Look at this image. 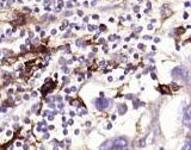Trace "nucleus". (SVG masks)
<instances>
[{
  "label": "nucleus",
  "instance_id": "nucleus-34",
  "mask_svg": "<svg viewBox=\"0 0 191 150\" xmlns=\"http://www.w3.org/2000/svg\"><path fill=\"white\" fill-rule=\"evenodd\" d=\"M56 34V30H52V35H55Z\"/></svg>",
  "mask_w": 191,
  "mask_h": 150
},
{
  "label": "nucleus",
  "instance_id": "nucleus-19",
  "mask_svg": "<svg viewBox=\"0 0 191 150\" xmlns=\"http://www.w3.org/2000/svg\"><path fill=\"white\" fill-rule=\"evenodd\" d=\"M36 110H37V104L35 105V106H32V111H36Z\"/></svg>",
  "mask_w": 191,
  "mask_h": 150
},
{
  "label": "nucleus",
  "instance_id": "nucleus-10",
  "mask_svg": "<svg viewBox=\"0 0 191 150\" xmlns=\"http://www.w3.org/2000/svg\"><path fill=\"white\" fill-rule=\"evenodd\" d=\"M31 97H32V98H36V97H37V92H32V93H31Z\"/></svg>",
  "mask_w": 191,
  "mask_h": 150
},
{
  "label": "nucleus",
  "instance_id": "nucleus-37",
  "mask_svg": "<svg viewBox=\"0 0 191 150\" xmlns=\"http://www.w3.org/2000/svg\"><path fill=\"white\" fill-rule=\"evenodd\" d=\"M44 35H46V32L42 31V32H41V36H42V37H44Z\"/></svg>",
  "mask_w": 191,
  "mask_h": 150
},
{
  "label": "nucleus",
  "instance_id": "nucleus-2",
  "mask_svg": "<svg viewBox=\"0 0 191 150\" xmlns=\"http://www.w3.org/2000/svg\"><path fill=\"white\" fill-rule=\"evenodd\" d=\"M94 104H96L97 110L103 111V110H105L106 107L109 106V100H108V99H105V98H98V99H96Z\"/></svg>",
  "mask_w": 191,
  "mask_h": 150
},
{
  "label": "nucleus",
  "instance_id": "nucleus-25",
  "mask_svg": "<svg viewBox=\"0 0 191 150\" xmlns=\"http://www.w3.org/2000/svg\"><path fill=\"white\" fill-rule=\"evenodd\" d=\"M143 38H145V39H150L152 37H149V36H143Z\"/></svg>",
  "mask_w": 191,
  "mask_h": 150
},
{
  "label": "nucleus",
  "instance_id": "nucleus-29",
  "mask_svg": "<svg viewBox=\"0 0 191 150\" xmlns=\"http://www.w3.org/2000/svg\"><path fill=\"white\" fill-rule=\"evenodd\" d=\"M16 145H17V147H22V143L21 142H17V144H16Z\"/></svg>",
  "mask_w": 191,
  "mask_h": 150
},
{
  "label": "nucleus",
  "instance_id": "nucleus-22",
  "mask_svg": "<svg viewBox=\"0 0 191 150\" xmlns=\"http://www.w3.org/2000/svg\"><path fill=\"white\" fill-rule=\"evenodd\" d=\"M0 111H1V112H6V109H5V107H1V109H0Z\"/></svg>",
  "mask_w": 191,
  "mask_h": 150
},
{
  "label": "nucleus",
  "instance_id": "nucleus-18",
  "mask_svg": "<svg viewBox=\"0 0 191 150\" xmlns=\"http://www.w3.org/2000/svg\"><path fill=\"white\" fill-rule=\"evenodd\" d=\"M92 18H93V19H98V18H99V16H98V14H94V16L92 17Z\"/></svg>",
  "mask_w": 191,
  "mask_h": 150
},
{
  "label": "nucleus",
  "instance_id": "nucleus-6",
  "mask_svg": "<svg viewBox=\"0 0 191 150\" xmlns=\"http://www.w3.org/2000/svg\"><path fill=\"white\" fill-rule=\"evenodd\" d=\"M127 112V106L125 105H119L118 107V113L119 114H124Z\"/></svg>",
  "mask_w": 191,
  "mask_h": 150
},
{
  "label": "nucleus",
  "instance_id": "nucleus-38",
  "mask_svg": "<svg viewBox=\"0 0 191 150\" xmlns=\"http://www.w3.org/2000/svg\"><path fill=\"white\" fill-rule=\"evenodd\" d=\"M39 150H44V148H41V149H39Z\"/></svg>",
  "mask_w": 191,
  "mask_h": 150
},
{
  "label": "nucleus",
  "instance_id": "nucleus-35",
  "mask_svg": "<svg viewBox=\"0 0 191 150\" xmlns=\"http://www.w3.org/2000/svg\"><path fill=\"white\" fill-rule=\"evenodd\" d=\"M29 98H30V97H29V95H24V99H25V100H28Z\"/></svg>",
  "mask_w": 191,
  "mask_h": 150
},
{
  "label": "nucleus",
  "instance_id": "nucleus-23",
  "mask_svg": "<svg viewBox=\"0 0 191 150\" xmlns=\"http://www.w3.org/2000/svg\"><path fill=\"white\" fill-rule=\"evenodd\" d=\"M6 135H7V136H8V137H10V136H11V135H12V132H11V131H7V132H6Z\"/></svg>",
  "mask_w": 191,
  "mask_h": 150
},
{
  "label": "nucleus",
  "instance_id": "nucleus-39",
  "mask_svg": "<svg viewBox=\"0 0 191 150\" xmlns=\"http://www.w3.org/2000/svg\"><path fill=\"white\" fill-rule=\"evenodd\" d=\"M1 1H7V0H1Z\"/></svg>",
  "mask_w": 191,
  "mask_h": 150
},
{
  "label": "nucleus",
  "instance_id": "nucleus-20",
  "mask_svg": "<svg viewBox=\"0 0 191 150\" xmlns=\"http://www.w3.org/2000/svg\"><path fill=\"white\" fill-rule=\"evenodd\" d=\"M148 30H153V26H152V24H149V25H148Z\"/></svg>",
  "mask_w": 191,
  "mask_h": 150
},
{
  "label": "nucleus",
  "instance_id": "nucleus-9",
  "mask_svg": "<svg viewBox=\"0 0 191 150\" xmlns=\"http://www.w3.org/2000/svg\"><path fill=\"white\" fill-rule=\"evenodd\" d=\"M137 48H139L140 50H143V49H145V45H143V44H139V45H137Z\"/></svg>",
  "mask_w": 191,
  "mask_h": 150
},
{
  "label": "nucleus",
  "instance_id": "nucleus-28",
  "mask_svg": "<svg viewBox=\"0 0 191 150\" xmlns=\"http://www.w3.org/2000/svg\"><path fill=\"white\" fill-rule=\"evenodd\" d=\"M73 124V119H71L69 122H68V125H72Z\"/></svg>",
  "mask_w": 191,
  "mask_h": 150
},
{
  "label": "nucleus",
  "instance_id": "nucleus-13",
  "mask_svg": "<svg viewBox=\"0 0 191 150\" xmlns=\"http://www.w3.org/2000/svg\"><path fill=\"white\" fill-rule=\"evenodd\" d=\"M78 14H79V16H84V12H83V11L79 10V11H78Z\"/></svg>",
  "mask_w": 191,
  "mask_h": 150
},
{
  "label": "nucleus",
  "instance_id": "nucleus-15",
  "mask_svg": "<svg viewBox=\"0 0 191 150\" xmlns=\"http://www.w3.org/2000/svg\"><path fill=\"white\" fill-rule=\"evenodd\" d=\"M72 14V12L71 11H68V12H65V16H71Z\"/></svg>",
  "mask_w": 191,
  "mask_h": 150
},
{
  "label": "nucleus",
  "instance_id": "nucleus-27",
  "mask_svg": "<svg viewBox=\"0 0 191 150\" xmlns=\"http://www.w3.org/2000/svg\"><path fill=\"white\" fill-rule=\"evenodd\" d=\"M24 35H25V31H24V30H23V31H22V32H21V37H23V36H24Z\"/></svg>",
  "mask_w": 191,
  "mask_h": 150
},
{
  "label": "nucleus",
  "instance_id": "nucleus-21",
  "mask_svg": "<svg viewBox=\"0 0 191 150\" xmlns=\"http://www.w3.org/2000/svg\"><path fill=\"white\" fill-rule=\"evenodd\" d=\"M152 79H153V80H157V76H155V74H152Z\"/></svg>",
  "mask_w": 191,
  "mask_h": 150
},
{
  "label": "nucleus",
  "instance_id": "nucleus-12",
  "mask_svg": "<svg viewBox=\"0 0 191 150\" xmlns=\"http://www.w3.org/2000/svg\"><path fill=\"white\" fill-rule=\"evenodd\" d=\"M100 30H102V31H104V30H106V26H105V25H100Z\"/></svg>",
  "mask_w": 191,
  "mask_h": 150
},
{
  "label": "nucleus",
  "instance_id": "nucleus-8",
  "mask_svg": "<svg viewBox=\"0 0 191 150\" xmlns=\"http://www.w3.org/2000/svg\"><path fill=\"white\" fill-rule=\"evenodd\" d=\"M88 30H90V31H94V30H96V26H93V25H88Z\"/></svg>",
  "mask_w": 191,
  "mask_h": 150
},
{
  "label": "nucleus",
  "instance_id": "nucleus-14",
  "mask_svg": "<svg viewBox=\"0 0 191 150\" xmlns=\"http://www.w3.org/2000/svg\"><path fill=\"white\" fill-rule=\"evenodd\" d=\"M23 148H24V150H28V149H29V145H28V144H24Z\"/></svg>",
  "mask_w": 191,
  "mask_h": 150
},
{
  "label": "nucleus",
  "instance_id": "nucleus-7",
  "mask_svg": "<svg viewBox=\"0 0 191 150\" xmlns=\"http://www.w3.org/2000/svg\"><path fill=\"white\" fill-rule=\"evenodd\" d=\"M180 150H191V142H186L185 144L182 147Z\"/></svg>",
  "mask_w": 191,
  "mask_h": 150
},
{
  "label": "nucleus",
  "instance_id": "nucleus-26",
  "mask_svg": "<svg viewBox=\"0 0 191 150\" xmlns=\"http://www.w3.org/2000/svg\"><path fill=\"white\" fill-rule=\"evenodd\" d=\"M25 45H21V50H25Z\"/></svg>",
  "mask_w": 191,
  "mask_h": 150
},
{
  "label": "nucleus",
  "instance_id": "nucleus-24",
  "mask_svg": "<svg viewBox=\"0 0 191 150\" xmlns=\"http://www.w3.org/2000/svg\"><path fill=\"white\" fill-rule=\"evenodd\" d=\"M48 119H49V120H53V119H54V116H49L48 117Z\"/></svg>",
  "mask_w": 191,
  "mask_h": 150
},
{
  "label": "nucleus",
  "instance_id": "nucleus-36",
  "mask_svg": "<svg viewBox=\"0 0 191 150\" xmlns=\"http://www.w3.org/2000/svg\"><path fill=\"white\" fill-rule=\"evenodd\" d=\"M84 22H85V23H86V22H88V18H87V17H85V18H84Z\"/></svg>",
  "mask_w": 191,
  "mask_h": 150
},
{
  "label": "nucleus",
  "instance_id": "nucleus-3",
  "mask_svg": "<svg viewBox=\"0 0 191 150\" xmlns=\"http://www.w3.org/2000/svg\"><path fill=\"white\" fill-rule=\"evenodd\" d=\"M128 145V141L124 137H117L116 140H114V147L117 149H124Z\"/></svg>",
  "mask_w": 191,
  "mask_h": 150
},
{
  "label": "nucleus",
  "instance_id": "nucleus-40",
  "mask_svg": "<svg viewBox=\"0 0 191 150\" xmlns=\"http://www.w3.org/2000/svg\"><path fill=\"white\" fill-rule=\"evenodd\" d=\"M36 1H41V0H36Z\"/></svg>",
  "mask_w": 191,
  "mask_h": 150
},
{
  "label": "nucleus",
  "instance_id": "nucleus-1",
  "mask_svg": "<svg viewBox=\"0 0 191 150\" xmlns=\"http://www.w3.org/2000/svg\"><path fill=\"white\" fill-rule=\"evenodd\" d=\"M171 74H172L173 78L183 79V80H188L189 78V70L185 67H183V66H178V67L173 68Z\"/></svg>",
  "mask_w": 191,
  "mask_h": 150
},
{
  "label": "nucleus",
  "instance_id": "nucleus-16",
  "mask_svg": "<svg viewBox=\"0 0 191 150\" xmlns=\"http://www.w3.org/2000/svg\"><path fill=\"white\" fill-rule=\"evenodd\" d=\"M48 106H49V107H52V109H54V107H55V105H54V104H53V103H50L49 105H48Z\"/></svg>",
  "mask_w": 191,
  "mask_h": 150
},
{
  "label": "nucleus",
  "instance_id": "nucleus-32",
  "mask_svg": "<svg viewBox=\"0 0 191 150\" xmlns=\"http://www.w3.org/2000/svg\"><path fill=\"white\" fill-rule=\"evenodd\" d=\"M183 17H184V19H186V18H188V13H184Z\"/></svg>",
  "mask_w": 191,
  "mask_h": 150
},
{
  "label": "nucleus",
  "instance_id": "nucleus-33",
  "mask_svg": "<svg viewBox=\"0 0 191 150\" xmlns=\"http://www.w3.org/2000/svg\"><path fill=\"white\" fill-rule=\"evenodd\" d=\"M24 122H25V123H29L30 120H29V118H25V119H24Z\"/></svg>",
  "mask_w": 191,
  "mask_h": 150
},
{
  "label": "nucleus",
  "instance_id": "nucleus-41",
  "mask_svg": "<svg viewBox=\"0 0 191 150\" xmlns=\"http://www.w3.org/2000/svg\"><path fill=\"white\" fill-rule=\"evenodd\" d=\"M190 130H191V125H190Z\"/></svg>",
  "mask_w": 191,
  "mask_h": 150
},
{
  "label": "nucleus",
  "instance_id": "nucleus-17",
  "mask_svg": "<svg viewBox=\"0 0 191 150\" xmlns=\"http://www.w3.org/2000/svg\"><path fill=\"white\" fill-rule=\"evenodd\" d=\"M35 30L38 32V31H41V28H39V26H36V28H35Z\"/></svg>",
  "mask_w": 191,
  "mask_h": 150
},
{
  "label": "nucleus",
  "instance_id": "nucleus-30",
  "mask_svg": "<svg viewBox=\"0 0 191 150\" xmlns=\"http://www.w3.org/2000/svg\"><path fill=\"white\" fill-rule=\"evenodd\" d=\"M112 80H114V79L111 78V76H109V78H108V81H110V82H111V81H112Z\"/></svg>",
  "mask_w": 191,
  "mask_h": 150
},
{
  "label": "nucleus",
  "instance_id": "nucleus-5",
  "mask_svg": "<svg viewBox=\"0 0 191 150\" xmlns=\"http://www.w3.org/2000/svg\"><path fill=\"white\" fill-rule=\"evenodd\" d=\"M114 140H110V141H106L104 144L100 145V150H112L114 149Z\"/></svg>",
  "mask_w": 191,
  "mask_h": 150
},
{
  "label": "nucleus",
  "instance_id": "nucleus-4",
  "mask_svg": "<svg viewBox=\"0 0 191 150\" xmlns=\"http://www.w3.org/2000/svg\"><path fill=\"white\" fill-rule=\"evenodd\" d=\"M183 122H184V124L188 125V126L191 125V105L185 110V114H184Z\"/></svg>",
  "mask_w": 191,
  "mask_h": 150
},
{
  "label": "nucleus",
  "instance_id": "nucleus-11",
  "mask_svg": "<svg viewBox=\"0 0 191 150\" xmlns=\"http://www.w3.org/2000/svg\"><path fill=\"white\" fill-rule=\"evenodd\" d=\"M43 138H44V140H48V138H49V133H46L43 136Z\"/></svg>",
  "mask_w": 191,
  "mask_h": 150
},
{
  "label": "nucleus",
  "instance_id": "nucleus-31",
  "mask_svg": "<svg viewBox=\"0 0 191 150\" xmlns=\"http://www.w3.org/2000/svg\"><path fill=\"white\" fill-rule=\"evenodd\" d=\"M69 114H71V116H72V117H74V116H75V113H74V112H72V111L69 112Z\"/></svg>",
  "mask_w": 191,
  "mask_h": 150
}]
</instances>
